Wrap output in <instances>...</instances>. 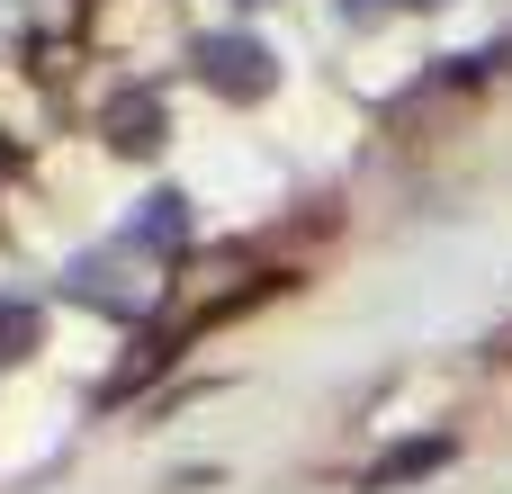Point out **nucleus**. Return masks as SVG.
I'll list each match as a JSON object with an SVG mask.
<instances>
[{
	"label": "nucleus",
	"instance_id": "f257e3e1",
	"mask_svg": "<svg viewBox=\"0 0 512 494\" xmlns=\"http://www.w3.org/2000/svg\"><path fill=\"white\" fill-rule=\"evenodd\" d=\"M189 63H198V81H207V90H225V99H261V90H279V54H270L261 36H243V27L198 36V45H189Z\"/></svg>",
	"mask_w": 512,
	"mask_h": 494
},
{
	"label": "nucleus",
	"instance_id": "f03ea898",
	"mask_svg": "<svg viewBox=\"0 0 512 494\" xmlns=\"http://www.w3.org/2000/svg\"><path fill=\"white\" fill-rule=\"evenodd\" d=\"M126 243H135V252H180V243H189V198H180V189H153L144 216L126 225Z\"/></svg>",
	"mask_w": 512,
	"mask_h": 494
},
{
	"label": "nucleus",
	"instance_id": "7ed1b4c3",
	"mask_svg": "<svg viewBox=\"0 0 512 494\" xmlns=\"http://www.w3.org/2000/svg\"><path fill=\"white\" fill-rule=\"evenodd\" d=\"M441 459H450V441H441V432H432V441H396V450H387V459H378L360 486H369V494H387V486H405V477H432Z\"/></svg>",
	"mask_w": 512,
	"mask_h": 494
},
{
	"label": "nucleus",
	"instance_id": "20e7f679",
	"mask_svg": "<svg viewBox=\"0 0 512 494\" xmlns=\"http://www.w3.org/2000/svg\"><path fill=\"white\" fill-rule=\"evenodd\" d=\"M108 144H117V153H153V144H162V108H153V99H117V108H108Z\"/></svg>",
	"mask_w": 512,
	"mask_h": 494
},
{
	"label": "nucleus",
	"instance_id": "39448f33",
	"mask_svg": "<svg viewBox=\"0 0 512 494\" xmlns=\"http://www.w3.org/2000/svg\"><path fill=\"white\" fill-rule=\"evenodd\" d=\"M378 9H387V0H342V18H351V27H369Z\"/></svg>",
	"mask_w": 512,
	"mask_h": 494
},
{
	"label": "nucleus",
	"instance_id": "423d86ee",
	"mask_svg": "<svg viewBox=\"0 0 512 494\" xmlns=\"http://www.w3.org/2000/svg\"><path fill=\"white\" fill-rule=\"evenodd\" d=\"M396 9H441V0H396Z\"/></svg>",
	"mask_w": 512,
	"mask_h": 494
},
{
	"label": "nucleus",
	"instance_id": "0eeeda50",
	"mask_svg": "<svg viewBox=\"0 0 512 494\" xmlns=\"http://www.w3.org/2000/svg\"><path fill=\"white\" fill-rule=\"evenodd\" d=\"M234 9H270V0H234Z\"/></svg>",
	"mask_w": 512,
	"mask_h": 494
}]
</instances>
